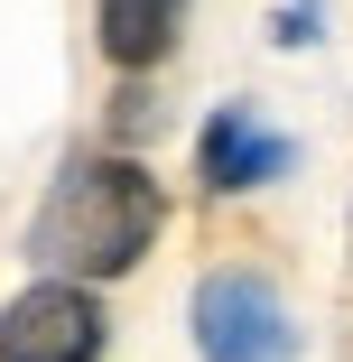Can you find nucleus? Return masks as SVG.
Wrapping results in <instances>:
<instances>
[{"label": "nucleus", "mask_w": 353, "mask_h": 362, "mask_svg": "<svg viewBox=\"0 0 353 362\" xmlns=\"http://www.w3.org/2000/svg\"><path fill=\"white\" fill-rule=\"evenodd\" d=\"M158 233H168L158 177L139 158H121V149H75L56 168L37 223H28V260H37V279L93 288V279H130Z\"/></svg>", "instance_id": "f257e3e1"}, {"label": "nucleus", "mask_w": 353, "mask_h": 362, "mask_svg": "<svg viewBox=\"0 0 353 362\" xmlns=\"http://www.w3.org/2000/svg\"><path fill=\"white\" fill-rule=\"evenodd\" d=\"M195 353L204 362H298V325L289 307H279V288L260 269H214V279H195Z\"/></svg>", "instance_id": "f03ea898"}, {"label": "nucleus", "mask_w": 353, "mask_h": 362, "mask_svg": "<svg viewBox=\"0 0 353 362\" xmlns=\"http://www.w3.org/2000/svg\"><path fill=\"white\" fill-rule=\"evenodd\" d=\"M103 344H112L103 298L75 279H28L0 307V362H103Z\"/></svg>", "instance_id": "7ed1b4c3"}, {"label": "nucleus", "mask_w": 353, "mask_h": 362, "mask_svg": "<svg viewBox=\"0 0 353 362\" xmlns=\"http://www.w3.org/2000/svg\"><path fill=\"white\" fill-rule=\"evenodd\" d=\"M289 168H298V149H289L251 103H224L214 121L195 130V186H204V195H251V186L289 177Z\"/></svg>", "instance_id": "20e7f679"}, {"label": "nucleus", "mask_w": 353, "mask_h": 362, "mask_svg": "<svg viewBox=\"0 0 353 362\" xmlns=\"http://www.w3.org/2000/svg\"><path fill=\"white\" fill-rule=\"evenodd\" d=\"M177 28H186V0H93V37L112 56V75H158Z\"/></svg>", "instance_id": "39448f33"}, {"label": "nucleus", "mask_w": 353, "mask_h": 362, "mask_svg": "<svg viewBox=\"0 0 353 362\" xmlns=\"http://www.w3.org/2000/svg\"><path fill=\"white\" fill-rule=\"evenodd\" d=\"M139 130H158V103H149V75H121V93H112V139H139Z\"/></svg>", "instance_id": "423d86ee"}, {"label": "nucleus", "mask_w": 353, "mask_h": 362, "mask_svg": "<svg viewBox=\"0 0 353 362\" xmlns=\"http://www.w3.org/2000/svg\"><path fill=\"white\" fill-rule=\"evenodd\" d=\"M316 37V0H289V10H279V47H307Z\"/></svg>", "instance_id": "0eeeda50"}]
</instances>
